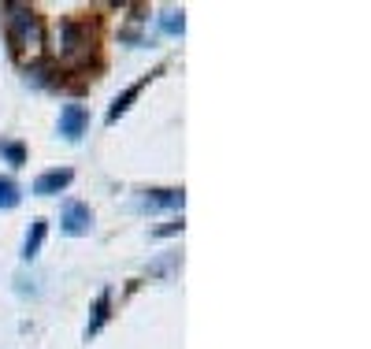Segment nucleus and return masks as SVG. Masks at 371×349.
<instances>
[{"label": "nucleus", "instance_id": "f03ea898", "mask_svg": "<svg viewBox=\"0 0 371 349\" xmlns=\"http://www.w3.org/2000/svg\"><path fill=\"white\" fill-rule=\"evenodd\" d=\"M60 227H63V235H89V227H93V212H89V204L82 201H63V216H60Z\"/></svg>", "mask_w": 371, "mask_h": 349}, {"label": "nucleus", "instance_id": "9d476101", "mask_svg": "<svg viewBox=\"0 0 371 349\" xmlns=\"http://www.w3.org/2000/svg\"><path fill=\"white\" fill-rule=\"evenodd\" d=\"M0 157H8L11 167H22L26 164V149L19 145V141H0Z\"/></svg>", "mask_w": 371, "mask_h": 349}, {"label": "nucleus", "instance_id": "423d86ee", "mask_svg": "<svg viewBox=\"0 0 371 349\" xmlns=\"http://www.w3.org/2000/svg\"><path fill=\"white\" fill-rule=\"evenodd\" d=\"M41 242H45V219H34L30 235H26V242H22V256H26V261H34V256H37Z\"/></svg>", "mask_w": 371, "mask_h": 349}, {"label": "nucleus", "instance_id": "f257e3e1", "mask_svg": "<svg viewBox=\"0 0 371 349\" xmlns=\"http://www.w3.org/2000/svg\"><path fill=\"white\" fill-rule=\"evenodd\" d=\"M8 34H11V41H15L19 48H37L41 45V22H37V15L30 8H22V4H8Z\"/></svg>", "mask_w": 371, "mask_h": 349}, {"label": "nucleus", "instance_id": "39448f33", "mask_svg": "<svg viewBox=\"0 0 371 349\" xmlns=\"http://www.w3.org/2000/svg\"><path fill=\"white\" fill-rule=\"evenodd\" d=\"M71 167H56V171H45V175H37V183H34V193H41V197H52V193H60V190H67L71 186Z\"/></svg>", "mask_w": 371, "mask_h": 349}, {"label": "nucleus", "instance_id": "1a4fd4ad", "mask_svg": "<svg viewBox=\"0 0 371 349\" xmlns=\"http://www.w3.org/2000/svg\"><path fill=\"white\" fill-rule=\"evenodd\" d=\"M19 197H22V193H19V186H15V183H11V178L4 175V178H0V209H15V204H19Z\"/></svg>", "mask_w": 371, "mask_h": 349}, {"label": "nucleus", "instance_id": "6e6552de", "mask_svg": "<svg viewBox=\"0 0 371 349\" xmlns=\"http://www.w3.org/2000/svg\"><path fill=\"white\" fill-rule=\"evenodd\" d=\"M141 86H145V82H134V86H130V89H126V93H123V97H115V105L108 108V123H115V119H119V115H123V112L130 108V100H134V97L141 93Z\"/></svg>", "mask_w": 371, "mask_h": 349}, {"label": "nucleus", "instance_id": "20e7f679", "mask_svg": "<svg viewBox=\"0 0 371 349\" xmlns=\"http://www.w3.org/2000/svg\"><path fill=\"white\" fill-rule=\"evenodd\" d=\"M86 126H89V112L82 105H67L60 112V134L67 138V141H78L86 134Z\"/></svg>", "mask_w": 371, "mask_h": 349}, {"label": "nucleus", "instance_id": "7ed1b4c3", "mask_svg": "<svg viewBox=\"0 0 371 349\" xmlns=\"http://www.w3.org/2000/svg\"><path fill=\"white\" fill-rule=\"evenodd\" d=\"M182 204H186L182 190H152L134 201V212H164V209H182Z\"/></svg>", "mask_w": 371, "mask_h": 349}, {"label": "nucleus", "instance_id": "f8f14e48", "mask_svg": "<svg viewBox=\"0 0 371 349\" xmlns=\"http://www.w3.org/2000/svg\"><path fill=\"white\" fill-rule=\"evenodd\" d=\"M175 230H182V219H178V223H171V227H160V230H156V238H167V235H175Z\"/></svg>", "mask_w": 371, "mask_h": 349}, {"label": "nucleus", "instance_id": "9b49d317", "mask_svg": "<svg viewBox=\"0 0 371 349\" xmlns=\"http://www.w3.org/2000/svg\"><path fill=\"white\" fill-rule=\"evenodd\" d=\"M182 27H186L182 11H175V8H167V11H164V30H167V34H182Z\"/></svg>", "mask_w": 371, "mask_h": 349}, {"label": "nucleus", "instance_id": "0eeeda50", "mask_svg": "<svg viewBox=\"0 0 371 349\" xmlns=\"http://www.w3.org/2000/svg\"><path fill=\"white\" fill-rule=\"evenodd\" d=\"M108 301H112V294L104 290V294L97 297V305H93V320H89V327H86V338H89V334H97V331L104 327V320H108Z\"/></svg>", "mask_w": 371, "mask_h": 349}]
</instances>
